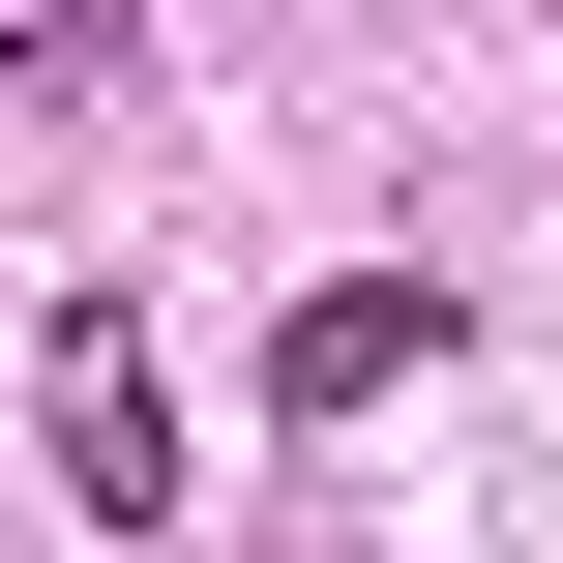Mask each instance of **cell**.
<instances>
[{"label": "cell", "instance_id": "1", "mask_svg": "<svg viewBox=\"0 0 563 563\" xmlns=\"http://www.w3.org/2000/svg\"><path fill=\"white\" fill-rule=\"evenodd\" d=\"M30 445H59V505H89V534H148V505H178V416H148L119 297H59V327H30Z\"/></svg>", "mask_w": 563, "mask_h": 563}, {"label": "cell", "instance_id": "2", "mask_svg": "<svg viewBox=\"0 0 563 563\" xmlns=\"http://www.w3.org/2000/svg\"><path fill=\"white\" fill-rule=\"evenodd\" d=\"M445 327H475L445 267H356V297H297V327H267V386H297V445H327V416H386V386H445Z\"/></svg>", "mask_w": 563, "mask_h": 563}]
</instances>
